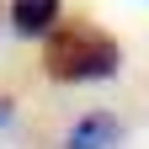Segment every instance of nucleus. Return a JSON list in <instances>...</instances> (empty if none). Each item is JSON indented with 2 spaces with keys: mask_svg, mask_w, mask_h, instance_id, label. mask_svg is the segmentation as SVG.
<instances>
[{
  "mask_svg": "<svg viewBox=\"0 0 149 149\" xmlns=\"http://www.w3.org/2000/svg\"><path fill=\"white\" fill-rule=\"evenodd\" d=\"M43 69L64 85H91V80H112L123 69V48L117 37L91 27V22H59L43 37Z\"/></svg>",
  "mask_w": 149,
  "mask_h": 149,
  "instance_id": "obj_1",
  "label": "nucleus"
},
{
  "mask_svg": "<svg viewBox=\"0 0 149 149\" xmlns=\"http://www.w3.org/2000/svg\"><path fill=\"white\" fill-rule=\"evenodd\" d=\"M6 123H11V101L0 96V128H6Z\"/></svg>",
  "mask_w": 149,
  "mask_h": 149,
  "instance_id": "obj_4",
  "label": "nucleus"
},
{
  "mask_svg": "<svg viewBox=\"0 0 149 149\" xmlns=\"http://www.w3.org/2000/svg\"><path fill=\"white\" fill-rule=\"evenodd\" d=\"M59 11H64V0H11L6 22H11L16 37H48L59 27Z\"/></svg>",
  "mask_w": 149,
  "mask_h": 149,
  "instance_id": "obj_2",
  "label": "nucleus"
},
{
  "mask_svg": "<svg viewBox=\"0 0 149 149\" xmlns=\"http://www.w3.org/2000/svg\"><path fill=\"white\" fill-rule=\"evenodd\" d=\"M117 144H123V123L112 112H85L64 133V149H117Z\"/></svg>",
  "mask_w": 149,
  "mask_h": 149,
  "instance_id": "obj_3",
  "label": "nucleus"
}]
</instances>
